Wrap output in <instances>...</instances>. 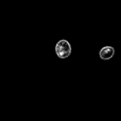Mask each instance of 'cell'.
<instances>
[{"instance_id":"obj_1","label":"cell","mask_w":121,"mask_h":121,"mask_svg":"<svg viewBox=\"0 0 121 121\" xmlns=\"http://www.w3.org/2000/svg\"><path fill=\"white\" fill-rule=\"evenodd\" d=\"M72 52L70 42L66 39H60L55 46V52L60 59H66L69 57Z\"/></svg>"},{"instance_id":"obj_2","label":"cell","mask_w":121,"mask_h":121,"mask_svg":"<svg viewBox=\"0 0 121 121\" xmlns=\"http://www.w3.org/2000/svg\"><path fill=\"white\" fill-rule=\"evenodd\" d=\"M115 53V50L111 46H105L103 47L99 52V56L101 60H108L113 58Z\"/></svg>"}]
</instances>
